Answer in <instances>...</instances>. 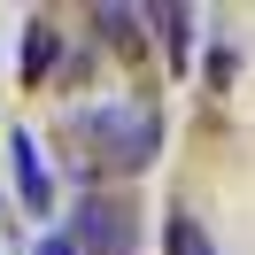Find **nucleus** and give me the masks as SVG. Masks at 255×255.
I'll return each mask as SVG.
<instances>
[{"label":"nucleus","mask_w":255,"mask_h":255,"mask_svg":"<svg viewBox=\"0 0 255 255\" xmlns=\"http://www.w3.org/2000/svg\"><path fill=\"white\" fill-rule=\"evenodd\" d=\"M54 47H62L54 23H31V31H23V85H39V78L54 70Z\"/></svg>","instance_id":"nucleus-4"},{"label":"nucleus","mask_w":255,"mask_h":255,"mask_svg":"<svg viewBox=\"0 0 255 255\" xmlns=\"http://www.w3.org/2000/svg\"><path fill=\"white\" fill-rule=\"evenodd\" d=\"M93 23L109 31V47H139V23L147 16H131V8H93Z\"/></svg>","instance_id":"nucleus-7"},{"label":"nucleus","mask_w":255,"mask_h":255,"mask_svg":"<svg viewBox=\"0 0 255 255\" xmlns=\"http://www.w3.org/2000/svg\"><path fill=\"white\" fill-rule=\"evenodd\" d=\"M70 147L85 155V170H147L162 147V116L139 101H93L70 109Z\"/></svg>","instance_id":"nucleus-1"},{"label":"nucleus","mask_w":255,"mask_h":255,"mask_svg":"<svg viewBox=\"0 0 255 255\" xmlns=\"http://www.w3.org/2000/svg\"><path fill=\"white\" fill-rule=\"evenodd\" d=\"M162 248H170V255H217V248H209V232L186 217V209H178V217L162 224Z\"/></svg>","instance_id":"nucleus-6"},{"label":"nucleus","mask_w":255,"mask_h":255,"mask_svg":"<svg viewBox=\"0 0 255 255\" xmlns=\"http://www.w3.org/2000/svg\"><path fill=\"white\" fill-rule=\"evenodd\" d=\"M147 23H162V47H170V62L186 70V47H193V16H186V8H155Z\"/></svg>","instance_id":"nucleus-5"},{"label":"nucleus","mask_w":255,"mask_h":255,"mask_svg":"<svg viewBox=\"0 0 255 255\" xmlns=\"http://www.w3.org/2000/svg\"><path fill=\"white\" fill-rule=\"evenodd\" d=\"M31 255H78V240H70V232H47V240H39Z\"/></svg>","instance_id":"nucleus-8"},{"label":"nucleus","mask_w":255,"mask_h":255,"mask_svg":"<svg viewBox=\"0 0 255 255\" xmlns=\"http://www.w3.org/2000/svg\"><path fill=\"white\" fill-rule=\"evenodd\" d=\"M70 240H78V255H131V248H139V209L116 201V193H101V186H85Z\"/></svg>","instance_id":"nucleus-2"},{"label":"nucleus","mask_w":255,"mask_h":255,"mask_svg":"<svg viewBox=\"0 0 255 255\" xmlns=\"http://www.w3.org/2000/svg\"><path fill=\"white\" fill-rule=\"evenodd\" d=\"M8 170H16V193H23V209H31V217H47V209H54V178H47V162H39L31 131H8Z\"/></svg>","instance_id":"nucleus-3"}]
</instances>
